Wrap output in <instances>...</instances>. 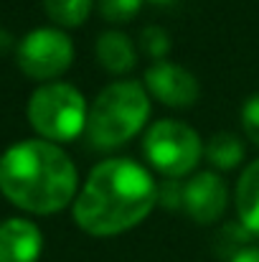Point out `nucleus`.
I'll return each mask as SVG.
<instances>
[{"mask_svg": "<svg viewBox=\"0 0 259 262\" xmlns=\"http://www.w3.org/2000/svg\"><path fill=\"white\" fill-rule=\"evenodd\" d=\"M158 206V181L132 158H107L82 183L72 216L91 237H117L143 224Z\"/></svg>", "mask_w": 259, "mask_h": 262, "instance_id": "1", "label": "nucleus"}, {"mask_svg": "<svg viewBox=\"0 0 259 262\" xmlns=\"http://www.w3.org/2000/svg\"><path fill=\"white\" fill-rule=\"evenodd\" d=\"M0 193L28 214L49 216L74 204L79 173L61 145L28 138L0 156Z\"/></svg>", "mask_w": 259, "mask_h": 262, "instance_id": "2", "label": "nucleus"}, {"mask_svg": "<svg viewBox=\"0 0 259 262\" xmlns=\"http://www.w3.org/2000/svg\"><path fill=\"white\" fill-rule=\"evenodd\" d=\"M153 112V97L137 79H117L109 82L94 102L89 104L86 117V143L94 150L109 153L130 140H135L143 130H148V120Z\"/></svg>", "mask_w": 259, "mask_h": 262, "instance_id": "3", "label": "nucleus"}, {"mask_svg": "<svg viewBox=\"0 0 259 262\" xmlns=\"http://www.w3.org/2000/svg\"><path fill=\"white\" fill-rule=\"evenodd\" d=\"M28 125L49 143H72L86 130V97L69 82H46L33 89L26 107Z\"/></svg>", "mask_w": 259, "mask_h": 262, "instance_id": "4", "label": "nucleus"}, {"mask_svg": "<svg viewBox=\"0 0 259 262\" xmlns=\"http://www.w3.org/2000/svg\"><path fill=\"white\" fill-rule=\"evenodd\" d=\"M203 140L201 135L183 120L163 117L148 125L143 135V156L148 166L163 178L180 181L196 173L203 158Z\"/></svg>", "mask_w": 259, "mask_h": 262, "instance_id": "5", "label": "nucleus"}, {"mask_svg": "<svg viewBox=\"0 0 259 262\" xmlns=\"http://www.w3.org/2000/svg\"><path fill=\"white\" fill-rule=\"evenodd\" d=\"M18 69L36 82H56L74 64V41L64 28L46 26L26 33L15 46Z\"/></svg>", "mask_w": 259, "mask_h": 262, "instance_id": "6", "label": "nucleus"}, {"mask_svg": "<svg viewBox=\"0 0 259 262\" xmlns=\"http://www.w3.org/2000/svg\"><path fill=\"white\" fill-rule=\"evenodd\" d=\"M143 84L155 102L168 110H191L201 97L198 77L171 59L153 61L143 74Z\"/></svg>", "mask_w": 259, "mask_h": 262, "instance_id": "7", "label": "nucleus"}, {"mask_svg": "<svg viewBox=\"0 0 259 262\" xmlns=\"http://www.w3.org/2000/svg\"><path fill=\"white\" fill-rule=\"evenodd\" d=\"M229 206L226 181L216 171H196L183 183L180 209L196 224H216Z\"/></svg>", "mask_w": 259, "mask_h": 262, "instance_id": "8", "label": "nucleus"}, {"mask_svg": "<svg viewBox=\"0 0 259 262\" xmlns=\"http://www.w3.org/2000/svg\"><path fill=\"white\" fill-rule=\"evenodd\" d=\"M43 252L41 229L23 216L0 222V262H38Z\"/></svg>", "mask_w": 259, "mask_h": 262, "instance_id": "9", "label": "nucleus"}, {"mask_svg": "<svg viewBox=\"0 0 259 262\" xmlns=\"http://www.w3.org/2000/svg\"><path fill=\"white\" fill-rule=\"evenodd\" d=\"M94 56H97L99 67L114 77H125L137 67V46L120 28H107L97 36Z\"/></svg>", "mask_w": 259, "mask_h": 262, "instance_id": "10", "label": "nucleus"}, {"mask_svg": "<svg viewBox=\"0 0 259 262\" xmlns=\"http://www.w3.org/2000/svg\"><path fill=\"white\" fill-rule=\"evenodd\" d=\"M234 206H237L239 224L252 237H259V158L244 166V171L237 178Z\"/></svg>", "mask_w": 259, "mask_h": 262, "instance_id": "11", "label": "nucleus"}, {"mask_svg": "<svg viewBox=\"0 0 259 262\" xmlns=\"http://www.w3.org/2000/svg\"><path fill=\"white\" fill-rule=\"evenodd\" d=\"M203 158L214 171H234L244 161V143L234 133H214L203 145Z\"/></svg>", "mask_w": 259, "mask_h": 262, "instance_id": "12", "label": "nucleus"}, {"mask_svg": "<svg viewBox=\"0 0 259 262\" xmlns=\"http://www.w3.org/2000/svg\"><path fill=\"white\" fill-rule=\"evenodd\" d=\"M94 0H43V10L56 28H79L91 15Z\"/></svg>", "mask_w": 259, "mask_h": 262, "instance_id": "13", "label": "nucleus"}, {"mask_svg": "<svg viewBox=\"0 0 259 262\" xmlns=\"http://www.w3.org/2000/svg\"><path fill=\"white\" fill-rule=\"evenodd\" d=\"M140 49L153 61H163L171 54V33L163 26H145L140 31Z\"/></svg>", "mask_w": 259, "mask_h": 262, "instance_id": "14", "label": "nucleus"}, {"mask_svg": "<svg viewBox=\"0 0 259 262\" xmlns=\"http://www.w3.org/2000/svg\"><path fill=\"white\" fill-rule=\"evenodd\" d=\"M143 3L145 0H97V8L107 23H127L140 13Z\"/></svg>", "mask_w": 259, "mask_h": 262, "instance_id": "15", "label": "nucleus"}, {"mask_svg": "<svg viewBox=\"0 0 259 262\" xmlns=\"http://www.w3.org/2000/svg\"><path fill=\"white\" fill-rule=\"evenodd\" d=\"M239 120H242V130L247 135V140L259 148V92L249 94L239 110Z\"/></svg>", "mask_w": 259, "mask_h": 262, "instance_id": "16", "label": "nucleus"}, {"mask_svg": "<svg viewBox=\"0 0 259 262\" xmlns=\"http://www.w3.org/2000/svg\"><path fill=\"white\" fill-rule=\"evenodd\" d=\"M229 262H259V247H244L231 255Z\"/></svg>", "mask_w": 259, "mask_h": 262, "instance_id": "17", "label": "nucleus"}, {"mask_svg": "<svg viewBox=\"0 0 259 262\" xmlns=\"http://www.w3.org/2000/svg\"><path fill=\"white\" fill-rule=\"evenodd\" d=\"M150 3H155V5H168V3H173V0H150Z\"/></svg>", "mask_w": 259, "mask_h": 262, "instance_id": "18", "label": "nucleus"}, {"mask_svg": "<svg viewBox=\"0 0 259 262\" xmlns=\"http://www.w3.org/2000/svg\"><path fill=\"white\" fill-rule=\"evenodd\" d=\"M0 156H3V153H0Z\"/></svg>", "mask_w": 259, "mask_h": 262, "instance_id": "19", "label": "nucleus"}]
</instances>
